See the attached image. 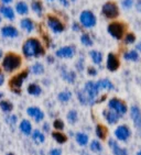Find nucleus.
<instances>
[{"label":"nucleus","mask_w":141,"mask_h":155,"mask_svg":"<svg viewBox=\"0 0 141 155\" xmlns=\"http://www.w3.org/2000/svg\"><path fill=\"white\" fill-rule=\"evenodd\" d=\"M22 53L27 58L40 57L45 54V50L39 40L35 38H30L24 41L22 45Z\"/></svg>","instance_id":"nucleus-1"},{"label":"nucleus","mask_w":141,"mask_h":155,"mask_svg":"<svg viewBox=\"0 0 141 155\" xmlns=\"http://www.w3.org/2000/svg\"><path fill=\"white\" fill-rule=\"evenodd\" d=\"M22 64V60L20 55L13 52H9L3 56L2 60V68L6 71L7 73H12L20 68V66Z\"/></svg>","instance_id":"nucleus-2"},{"label":"nucleus","mask_w":141,"mask_h":155,"mask_svg":"<svg viewBox=\"0 0 141 155\" xmlns=\"http://www.w3.org/2000/svg\"><path fill=\"white\" fill-rule=\"evenodd\" d=\"M29 75V71L24 69L21 73L15 75L9 81V88L11 89V91H13L15 94H20L21 93V87L23 85V81L28 78Z\"/></svg>","instance_id":"nucleus-3"},{"label":"nucleus","mask_w":141,"mask_h":155,"mask_svg":"<svg viewBox=\"0 0 141 155\" xmlns=\"http://www.w3.org/2000/svg\"><path fill=\"white\" fill-rule=\"evenodd\" d=\"M79 22L85 28H93L96 24V17L89 10H85L79 15Z\"/></svg>","instance_id":"nucleus-4"},{"label":"nucleus","mask_w":141,"mask_h":155,"mask_svg":"<svg viewBox=\"0 0 141 155\" xmlns=\"http://www.w3.org/2000/svg\"><path fill=\"white\" fill-rule=\"evenodd\" d=\"M48 25L53 33H62L65 30V25L63 22L53 15H50L48 17Z\"/></svg>","instance_id":"nucleus-5"},{"label":"nucleus","mask_w":141,"mask_h":155,"mask_svg":"<svg viewBox=\"0 0 141 155\" xmlns=\"http://www.w3.org/2000/svg\"><path fill=\"white\" fill-rule=\"evenodd\" d=\"M102 12L107 19H115V18H117L118 15H119V10H118L117 5L115 2H111V1L106 2L105 5L102 6Z\"/></svg>","instance_id":"nucleus-6"},{"label":"nucleus","mask_w":141,"mask_h":155,"mask_svg":"<svg viewBox=\"0 0 141 155\" xmlns=\"http://www.w3.org/2000/svg\"><path fill=\"white\" fill-rule=\"evenodd\" d=\"M108 32L115 39L120 40L125 33V25L120 22H112L108 25Z\"/></svg>","instance_id":"nucleus-7"},{"label":"nucleus","mask_w":141,"mask_h":155,"mask_svg":"<svg viewBox=\"0 0 141 155\" xmlns=\"http://www.w3.org/2000/svg\"><path fill=\"white\" fill-rule=\"evenodd\" d=\"M108 107L110 108L111 110L116 111L119 116H123V114H125L127 112V106L117 98L111 99L108 104Z\"/></svg>","instance_id":"nucleus-8"},{"label":"nucleus","mask_w":141,"mask_h":155,"mask_svg":"<svg viewBox=\"0 0 141 155\" xmlns=\"http://www.w3.org/2000/svg\"><path fill=\"white\" fill-rule=\"evenodd\" d=\"M87 95L89 96L90 98L95 100L97 96H98V93H99V88L97 86V83H94V81H87L85 84L84 86V89H83Z\"/></svg>","instance_id":"nucleus-9"},{"label":"nucleus","mask_w":141,"mask_h":155,"mask_svg":"<svg viewBox=\"0 0 141 155\" xmlns=\"http://www.w3.org/2000/svg\"><path fill=\"white\" fill-rule=\"evenodd\" d=\"M27 114L34 119V121L36 122H40V121H42L44 119V114H43V111L38 107H29L27 109Z\"/></svg>","instance_id":"nucleus-10"},{"label":"nucleus","mask_w":141,"mask_h":155,"mask_svg":"<svg viewBox=\"0 0 141 155\" xmlns=\"http://www.w3.org/2000/svg\"><path fill=\"white\" fill-rule=\"evenodd\" d=\"M75 50L74 46H63L56 51V56L60 58H71L74 56Z\"/></svg>","instance_id":"nucleus-11"},{"label":"nucleus","mask_w":141,"mask_h":155,"mask_svg":"<svg viewBox=\"0 0 141 155\" xmlns=\"http://www.w3.org/2000/svg\"><path fill=\"white\" fill-rule=\"evenodd\" d=\"M115 135L117 137L118 140L120 141H127L128 140V137H130V130L128 127L126 125H120L116 129V131H115Z\"/></svg>","instance_id":"nucleus-12"},{"label":"nucleus","mask_w":141,"mask_h":155,"mask_svg":"<svg viewBox=\"0 0 141 155\" xmlns=\"http://www.w3.org/2000/svg\"><path fill=\"white\" fill-rule=\"evenodd\" d=\"M118 67H119V60H118V57L114 53H109L108 57H107V68L110 72H115V71L118 69Z\"/></svg>","instance_id":"nucleus-13"},{"label":"nucleus","mask_w":141,"mask_h":155,"mask_svg":"<svg viewBox=\"0 0 141 155\" xmlns=\"http://www.w3.org/2000/svg\"><path fill=\"white\" fill-rule=\"evenodd\" d=\"M130 114H131V118L133 120V123L139 130H141V111L137 106H132L131 110H130Z\"/></svg>","instance_id":"nucleus-14"},{"label":"nucleus","mask_w":141,"mask_h":155,"mask_svg":"<svg viewBox=\"0 0 141 155\" xmlns=\"http://www.w3.org/2000/svg\"><path fill=\"white\" fill-rule=\"evenodd\" d=\"M0 13L7 19V20H15V10L12 9L11 7L6 6V5H0Z\"/></svg>","instance_id":"nucleus-15"},{"label":"nucleus","mask_w":141,"mask_h":155,"mask_svg":"<svg viewBox=\"0 0 141 155\" xmlns=\"http://www.w3.org/2000/svg\"><path fill=\"white\" fill-rule=\"evenodd\" d=\"M1 34L5 38H17L19 35V32L13 25H5L1 29Z\"/></svg>","instance_id":"nucleus-16"},{"label":"nucleus","mask_w":141,"mask_h":155,"mask_svg":"<svg viewBox=\"0 0 141 155\" xmlns=\"http://www.w3.org/2000/svg\"><path fill=\"white\" fill-rule=\"evenodd\" d=\"M104 117L106 118L107 120V122L110 123V124H115V123H117V121L119 120L120 116L114 110H105L104 111Z\"/></svg>","instance_id":"nucleus-17"},{"label":"nucleus","mask_w":141,"mask_h":155,"mask_svg":"<svg viewBox=\"0 0 141 155\" xmlns=\"http://www.w3.org/2000/svg\"><path fill=\"white\" fill-rule=\"evenodd\" d=\"M77 98H78V100H79V102L83 104H94V101H95V100H93L89 96L85 93L84 90H79V91H78Z\"/></svg>","instance_id":"nucleus-18"},{"label":"nucleus","mask_w":141,"mask_h":155,"mask_svg":"<svg viewBox=\"0 0 141 155\" xmlns=\"http://www.w3.org/2000/svg\"><path fill=\"white\" fill-rule=\"evenodd\" d=\"M20 25H21L22 29H23L24 31H27V32H32L33 29H34V22H33V20L30 18L22 19L21 22H20Z\"/></svg>","instance_id":"nucleus-19"},{"label":"nucleus","mask_w":141,"mask_h":155,"mask_svg":"<svg viewBox=\"0 0 141 155\" xmlns=\"http://www.w3.org/2000/svg\"><path fill=\"white\" fill-rule=\"evenodd\" d=\"M109 145H110V147L112 149V153H114L115 155H128L127 150L119 147V146H118V144L116 143V141L110 140V141H109Z\"/></svg>","instance_id":"nucleus-20"},{"label":"nucleus","mask_w":141,"mask_h":155,"mask_svg":"<svg viewBox=\"0 0 141 155\" xmlns=\"http://www.w3.org/2000/svg\"><path fill=\"white\" fill-rule=\"evenodd\" d=\"M20 130L23 134L29 135L32 133V125L29 120H22L21 123H20Z\"/></svg>","instance_id":"nucleus-21"},{"label":"nucleus","mask_w":141,"mask_h":155,"mask_svg":"<svg viewBox=\"0 0 141 155\" xmlns=\"http://www.w3.org/2000/svg\"><path fill=\"white\" fill-rule=\"evenodd\" d=\"M15 11L18 12L19 15H25L29 12V7H28V5L24 1H18V2L15 3Z\"/></svg>","instance_id":"nucleus-22"},{"label":"nucleus","mask_w":141,"mask_h":155,"mask_svg":"<svg viewBox=\"0 0 141 155\" xmlns=\"http://www.w3.org/2000/svg\"><path fill=\"white\" fill-rule=\"evenodd\" d=\"M61 75H62V78H63L64 81H66L69 84H73L76 79L75 73L72 72V71H63Z\"/></svg>","instance_id":"nucleus-23"},{"label":"nucleus","mask_w":141,"mask_h":155,"mask_svg":"<svg viewBox=\"0 0 141 155\" xmlns=\"http://www.w3.org/2000/svg\"><path fill=\"white\" fill-rule=\"evenodd\" d=\"M31 9L35 12L36 15H41V13L43 12V3L40 0H32L31 2Z\"/></svg>","instance_id":"nucleus-24"},{"label":"nucleus","mask_w":141,"mask_h":155,"mask_svg":"<svg viewBox=\"0 0 141 155\" xmlns=\"http://www.w3.org/2000/svg\"><path fill=\"white\" fill-rule=\"evenodd\" d=\"M28 93L32 96H40L42 94V88L38 84H30L28 86Z\"/></svg>","instance_id":"nucleus-25"},{"label":"nucleus","mask_w":141,"mask_h":155,"mask_svg":"<svg viewBox=\"0 0 141 155\" xmlns=\"http://www.w3.org/2000/svg\"><path fill=\"white\" fill-rule=\"evenodd\" d=\"M52 137L54 139L55 141H56L59 144H63L65 143L66 141H67V137H66L65 134H63L62 132L60 131H54L52 132Z\"/></svg>","instance_id":"nucleus-26"},{"label":"nucleus","mask_w":141,"mask_h":155,"mask_svg":"<svg viewBox=\"0 0 141 155\" xmlns=\"http://www.w3.org/2000/svg\"><path fill=\"white\" fill-rule=\"evenodd\" d=\"M32 140L34 141L35 143L41 144L45 141V137L41 131H39V130H34V131H32Z\"/></svg>","instance_id":"nucleus-27"},{"label":"nucleus","mask_w":141,"mask_h":155,"mask_svg":"<svg viewBox=\"0 0 141 155\" xmlns=\"http://www.w3.org/2000/svg\"><path fill=\"white\" fill-rule=\"evenodd\" d=\"M75 139H76V142L82 146H85L88 143V135L85 134V133H82V132L76 133Z\"/></svg>","instance_id":"nucleus-28"},{"label":"nucleus","mask_w":141,"mask_h":155,"mask_svg":"<svg viewBox=\"0 0 141 155\" xmlns=\"http://www.w3.org/2000/svg\"><path fill=\"white\" fill-rule=\"evenodd\" d=\"M97 86H98L99 89H112L114 88V85L111 84L110 81L108 79H100L99 81H97Z\"/></svg>","instance_id":"nucleus-29"},{"label":"nucleus","mask_w":141,"mask_h":155,"mask_svg":"<svg viewBox=\"0 0 141 155\" xmlns=\"http://www.w3.org/2000/svg\"><path fill=\"white\" fill-rule=\"evenodd\" d=\"M96 135L99 137V139L105 140L106 137H107V129H106L102 124H98L96 127Z\"/></svg>","instance_id":"nucleus-30"},{"label":"nucleus","mask_w":141,"mask_h":155,"mask_svg":"<svg viewBox=\"0 0 141 155\" xmlns=\"http://www.w3.org/2000/svg\"><path fill=\"white\" fill-rule=\"evenodd\" d=\"M31 72L34 75H41L44 73V66L41 64V63H35L33 64L32 67H31Z\"/></svg>","instance_id":"nucleus-31"},{"label":"nucleus","mask_w":141,"mask_h":155,"mask_svg":"<svg viewBox=\"0 0 141 155\" xmlns=\"http://www.w3.org/2000/svg\"><path fill=\"white\" fill-rule=\"evenodd\" d=\"M90 57L95 64H100L102 61V54L98 51H92L90 52Z\"/></svg>","instance_id":"nucleus-32"},{"label":"nucleus","mask_w":141,"mask_h":155,"mask_svg":"<svg viewBox=\"0 0 141 155\" xmlns=\"http://www.w3.org/2000/svg\"><path fill=\"white\" fill-rule=\"evenodd\" d=\"M57 98H59V100L62 102H67L69 99L72 98V93H71V91H67V90L62 91V93L59 94Z\"/></svg>","instance_id":"nucleus-33"},{"label":"nucleus","mask_w":141,"mask_h":155,"mask_svg":"<svg viewBox=\"0 0 141 155\" xmlns=\"http://www.w3.org/2000/svg\"><path fill=\"white\" fill-rule=\"evenodd\" d=\"M0 108H1L2 111H5V112H10V111H12V109H13V106H12L11 102L8 101V100H1V101H0Z\"/></svg>","instance_id":"nucleus-34"},{"label":"nucleus","mask_w":141,"mask_h":155,"mask_svg":"<svg viewBox=\"0 0 141 155\" xmlns=\"http://www.w3.org/2000/svg\"><path fill=\"white\" fill-rule=\"evenodd\" d=\"M66 118H67V120H69V123L74 124V123H76V121H77V119H78L77 112H76L75 110H69V114H67V116H66Z\"/></svg>","instance_id":"nucleus-35"},{"label":"nucleus","mask_w":141,"mask_h":155,"mask_svg":"<svg viewBox=\"0 0 141 155\" xmlns=\"http://www.w3.org/2000/svg\"><path fill=\"white\" fill-rule=\"evenodd\" d=\"M81 42L85 46H92V45H93V41H92L90 35L88 33H84V34L81 36Z\"/></svg>","instance_id":"nucleus-36"},{"label":"nucleus","mask_w":141,"mask_h":155,"mask_svg":"<svg viewBox=\"0 0 141 155\" xmlns=\"http://www.w3.org/2000/svg\"><path fill=\"white\" fill-rule=\"evenodd\" d=\"M90 150L93 152H100L102 151V144L99 143L97 140H94L92 143H90Z\"/></svg>","instance_id":"nucleus-37"},{"label":"nucleus","mask_w":141,"mask_h":155,"mask_svg":"<svg viewBox=\"0 0 141 155\" xmlns=\"http://www.w3.org/2000/svg\"><path fill=\"white\" fill-rule=\"evenodd\" d=\"M125 58H126V60H130V61H137L138 60V53L136 51H130L125 54Z\"/></svg>","instance_id":"nucleus-38"},{"label":"nucleus","mask_w":141,"mask_h":155,"mask_svg":"<svg viewBox=\"0 0 141 155\" xmlns=\"http://www.w3.org/2000/svg\"><path fill=\"white\" fill-rule=\"evenodd\" d=\"M53 127H54L55 130H57V131H63V129H64V122L62 121L61 119H56L53 122Z\"/></svg>","instance_id":"nucleus-39"},{"label":"nucleus","mask_w":141,"mask_h":155,"mask_svg":"<svg viewBox=\"0 0 141 155\" xmlns=\"http://www.w3.org/2000/svg\"><path fill=\"white\" fill-rule=\"evenodd\" d=\"M135 40H136L135 35H133L132 33H128V34L126 35V39H125V42H126L127 44H130V43H133V42H135Z\"/></svg>","instance_id":"nucleus-40"},{"label":"nucleus","mask_w":141,"mask_h":155,"mask_svg":"<svg viewBox=\"0 0 141 155\" xmlns=\"http://www.w3.org/2000/svg\"><path fill=\"white\" fill-rule=\"evenodd\" d=\"M50 155H62V151L60 149H52L50 151Z\"/></svg>","instance_id":"nucleus-41"},{"label":"nucleus","mask_w":141,"mask_h":155,"mask_svg":"<svg viewBox=\"0 0 141 155\" xmlns=\"http://www.w3.org/2000/svg\"><path fill=\"white\" fill-rule=\"evenodd\" d=\"M87 73H88V75H90V76H95V75L97 74V71L94 67H88L87 68Z\"/></svg>","instance_id":"nucleus-42"},{"label":"nucleus","mask_w":141,"mask_h":155,"mask_svg":"<svg viewBox=\"0 0 141 155\" xmlns=\"http://www.w3.org/2000/svg\"><path fill=\"white\" fill-rule=\"evenodd\" d=\"M123 6L125 7V8H130V7L132 6V0H123Z\"/></svg>","instance_id":"nucleus-43"},{"label":"nucleus","mask_w":141,"mask_h":155,"mask_svg":"<svg viewBox=\"0 0 141 155\" xmlns=\"http://www.w3.org/2000/svg\"><path fill=\"white\" fill-rule=\"evenodd\" d=\"M73 30L74 31H81V25L77 22H74L73 23Z\"/></svg>","instance_id":"nucleus-44"},{"label":"nucleus","mask_w":141,"mask_h":155,"mask_svg":"<svg viewBox=\"0 0 141 155\" xmlns=\"http://www.w3.org/2000/svg\"><path fill=\"white\" fill-rule=\"evenodd\" d=\"M3 81H5V76L2 75V73H1V68H0V86L3 84Z\"/></svg>","instance_id":"nucleus-45"},{"label":"nucleus","mask_w":141,"mask_h":155,"mask_svg":"<svg viewBox=\"0 0 141 155\" xmlns=\"http://www.w3.org/2000/svg\"><path fill=\"white\" fill-rule=\"evenodd\" d=\"M61 5H63L64 7H69V0H59Z\"/></svg>","instance_id":"nucleus-46"},{"label":"nucleus","mask_w":141,"mask_h":155,"mask_svg":"<svg viewBox=\"0 0 141 155\" xmlns=\"http://www.w3.org/2000/svg\"><path fill=\"white\" fill-rule=\"evenodd\" d=\"M43 130H44L45 132H49V131H50V129H49V124H48V123H45V124H43Z\"/></svg>","instance_id":"nucleus-47"},{"label":"nucleus","mask_w":141,"mask_h":155,"mask_svg":"<svg viewBox=\"0 0 141 155\" xmlns=\"http://www.w3.org/2000/svg\"><path fill=\"white\" fill-rule=\"evenodd\" d=\"M1 1H2L3 3H11L13 0H1Z\"/></svg>","instance_id":"nucleus-48"},{"label":"nucleus","mask_w":141,"mask_h":155,"mask_svg":"<svg viewBox=\"0 0 141 155\" xmlns=\"http://www.w3.org/2000/svg\"><path fill=\"white\" fill-rule=\"evenodd\" d=\"M2 97H3V94H2V93H0V99L2 98Z\"/></svg>","instance_id":"nucleus-49"},{"label":"nucleus","mask_w":141,"mask_h":155,"mask_svg":"<svg viewBox=\"0 0 141 155\" xmlns=\"http://www.w3.org/2000/svg\"><path fill=\"white\" fill-rule=\"evenodd\" d=\"M7 155H15V154H13V153H8Z\"/></svg>","instance_id":"nucleus-50"},{"label":"nucleus","mask_w":141,"mask_h":155,"mask_svg":"<svg viewBox=\"0 0 141 155\" xmlns=\"http://www.w3.org/2000/svg\"><path fill=\"white\" fill-rule=\"evenodd\" d=\"M1 56H2V52L0 51V57H1Z\"/></svg>","instance_id":"nucleus-51"},{"label":"nucleus","mask_w":141,"mask_h":155,"mask_svg":"<svg viewBox=\"0 0 141 155\" xmlns=\"http://www.w3.org/2000/svg\"><path fill=\"white\" fill-rule=\"evenodd\" d=\"M1 21H2V19H1V17H0V23H1Z\"/></svg>","instance_id":"nucleus-52"},{"label":"nucleus","mask_w":141,"mask_h":155,"mask_svg":"<svg viewBox=\"0 0 141 155\" xmlns=\"http://www.w3.org/2000/svg\"><path fill=\"white\" fill-rule=\"evenodd\" d=\"M138 155H141V151H140V152L138 153Z\"/></svg>","instance_id":"nucleus-53"},{"label":"nucleus","mask_w":141,"mask_h":155,"mask_svg":"<svg viewBox=\"0 0 141 155\" xmlns=\"http://www.w3.org/2000/svg\"><path fill=\"white\" fill-rule=\"evenodd\" d=\"M48 1H54V0H48Z\"/></svg>","instance_id":"nucleus-54"},{"label":"nucleus","mask_w":141,"mask_h":155,"mask_svg":"<svg viewBox=\"0 0 141 155\" xmlns=\"http://www.w3.org/2000/svg\"><path fill=\"white\" fill-rule=\"evenodd\" d=\"M71 1H75V0H71Z\"/></svg>","instance_id":"nucleus-55"}]
</instances>
